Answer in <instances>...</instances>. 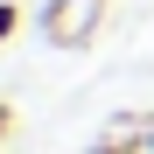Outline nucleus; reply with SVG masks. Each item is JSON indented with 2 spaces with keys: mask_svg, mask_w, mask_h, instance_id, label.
<instances>
[{
  "mask_svg": "<svg viewBox=\"0 0 154 154\" xmlns=\"http://www.w3.org/2000/svg\"><path fill=\"white\" fill-rule=\"evenodd\" d=\"M98 21H105V0H49L42 7V35L56 49H77L98 35Z\"/></svg>",
  "mask_w": 154,
  "mask_h": 154,
  "instance_id": "obj_1",
  "label": "nucleus"
},
{
  "mask_svg": "<svg viewBox=\"0 0 154 154\" xmlns=\"http://www.w3.org/2000/svg\"><path fill=\"white\" fill-rule=\"evenodd\" d=\"M14 28H21V7H14V0H0V42H7Z\"/></svg>",
  "mask_w": 154,
  "mask_h": 154,
  "instance_id": "obj_2",
  "label": "nucleus"
},
{
  "mask_svg": "<svg viewBox=\"0 0 154 154\" xmlns=\"http://www.w3.org/2000/svg\"><path fill=\"white\" fill-rule=\"evenodd\" d=\"M7 133H14V105L0 98V140H7Z\"/></svg>",
  "mask_w": 154,
  "mask_h": 154,
  "instance_id": "obj_3",
  "label": "nucleus"
},
{
  "mask_svg": "<svg viewBox=\"0 0 154 154\" xmlns=\"http://www.w3.org/2000/svg\"><path fill=\"white\" fill-rule=\"evenodd\" d=\"M105 154H112V147H105ZM133 154H140V147H133Z\"/></svg>",
  "mask_w": 154,
  "mask_h": 154,
  "instance_id": "obj_4",
  "label": "nucleus"
}]
</instances>
